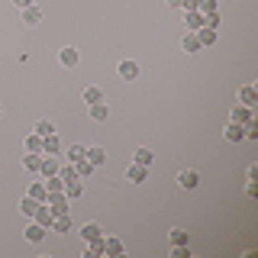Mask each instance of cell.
I'll use <instances>...</instances> for the list:
<instances>
[{"mask_svg":"<svg viewBox=\"0 0 258 258\" xmlns=\"http://www.w3.org/2000/svg\"><path fill=\"white\" fill-rule=\"evenodd\" d=\"M45 207L52 210V216H64V213H68V210H71V200L64 197V194H48Z\"/></svg>","mask_w":258,"mask_h":258,"instance_id":"1","label":"cell"},{"mask_svg":"<svg viewBox=\"0 0 258 258\" xmlns=\"http://www.w3.org/2000/svg\"><path fill=\"white\" fill-rule=\"evenodd\" d=\"M177 184H181L184 190H197V184H200V174L194 171V168H184V171H177Z\"/></svg>","mask_w":258,"mask_h":258,"instance_id":"2","label":"cell"},{"mask_svg":"<svg viewBox=\"0 0 258 258\" xmlns=\"http://www.w3.org/2000/svg\"><path fill=\"white\" fill-rule=\"evenodd\" d=\"M145 177H149V168H145V165H136V161L126 165V181L129 184H142Z\"/></svg>","mask_w":258,"mask_h":258,"instance_id":"3","label":"cell"},{"mask_svg":"<svg viewBox=\"0 0 258 258\" xmlns=\"http://www.w3.org/2000/svg\"><path fill=\"white\" fill-rule=\"evenodd\" d=\"M119 255H123V239L103 236V258H119Z\"/></svg>","mask_w":258,"mask_h":258,"instance_id":"4","label":"cell"},{"mask_svg":"<svg viewBox=\"0 0 258 258\" xmlns=\"http://www.w3.org/2000/svg\"><path fill=\"white\" fill-rule=\"evenodd\" d=\"M58 61L64 64V68H78V64H81V52H78L75 45H64L61 52H58Z\"/></svg>","mask_w":258,"mask_h":258,"instance_id":"5","label":"cell"},{"mask_svg":"<svg viewBox=\"0 0 258 258\" xmlns=\"http://www.w3.org/2000/svg\"><path fill=\"white\" fill-rule=\"evenodd\" d=\"M42 155H61V139H58V133L42 136Z\"/></svg>","mask_w":258,"mask_h":258,"instance_id":"6","label":"cell"},{"mask_svg":"<svg viewBox=\"0 0 258 258\" xmlns=\"http://www.w3.org/2000/svg\"><path fill=\"white\" fill-rule=\"evenodd\" d=\"M239 103H242V107H248V110H255V107H258V91H255L252 84L239 87Z\"/></svg>","mask_w":258,"mask_h":258,"instance_id":"7","label":"cell"},{"mask_svg":"<svg viewBox=\"0 0 258 258\" xmlns=\"http://www.w3.org/2000/svg\"><path fill=\"white\" fill-rule=\"evenodd\" d=\"M45 226H39L36 220H32V223H26V229H23V236H26V242H32V245H36V242H42L45 239Z\"/></svg>","mask_w":258,"mask_h":258,"instance_id":"8","label":"cell"},{"mask_svg":"<svg viewBox=\"0 0 258 258\" xmlns=\"http://www.w3.org/2000/svg\"><path fill=\"white\" fill-rule=\"evenodd\" d=\"M58 168H61V161L55 158V155H42V165H39V177H52V174H58Z\"/></svg>","mask_w":258,"mask_h":258,"instance_id":"9","label":"cell"},{"mask_svg":"<svg viewBox=\"0 0 258 258\" xmlns=\"http://www.w3.org/2000/svg\"><path fill=\"white\" fill-rule=\"evenodd\" d=\"M87 110H91V119H94V123H107V119H110V107H107V100H100V103H87Z\"/></svg>","mask_w":258,"mask_h":258,"instance_id":"10","label":"cell"},{"mask_svg":"<svg viewBox=\"0 0 258 258\" xmlns=\"http://www.w3.org/2000/svg\"><path fill=\"white\" fill-rule=\"evenodd\" d=\"M119 78H123V81H136V78H139V61H133V58H126V61H119Z\"/></svg>","mask_w":258,"mask_h":258,"instance_id":"11","label":"cell"},{"mask_svg":"<svg viewBox=\"0 0 258 258\" xmlns=\"http://www.w3.org/2000/svg\"><path fill=\"white\" fill-rule=\"evenodd\" d=\"M223 136H226V142H232V145L245 142V129H242V123H229L223 129Z\"/></svg>","mask_w":258,"mask_h":258,"instance_id":"12","label":"cell"},{"mask_svg":"<svg viewBox=\"0 0 258 258\" xmlns=\"http://www.w3.org/2000/svg\"><path fill=\"white\" fill-rule=\"evenodd\" d=\"M133 161H136V165H145V168H152V165H155V152H152V149H145V145H142V149H136V152H133Z\"/></svg>","mask_w":258,"mask_h":258,"instance_id":"13","label":"cell"},{"mask_svg":"<svg viewBox=\"0 0 258 258\" xmlns=\"http://www.w3.org/2000/svg\"><path fill=\"white\" fill-rule=\"evenodd\" d=\"M78 236L84 239V242H94V239H100V236H103V229H100L97 223H84V226L78 229Z\"/></svg>","mask_w":258,"mask_h":258,"instance_id":"14","label":"cell"},{"mask_svg":"<svg viewBox=\"0 0 258 258\" xmlns=\"http://www.w3.org/2000/svg\"><path fill=\"white\" fill-rule=\"evenodd\" d=\"M181 52H187V55H194V52H200V42H197V32H184L181 36Z\"/></svg>","mask_w":258,"mask_h":258,"instance_id":"15","label":"cell"},{"mask_svg":"<svg viewBox=\"0 0 258 258\" xmlns=\"http://www.w3.org/2000/svg\"><path fill=\"white\" fill-rule=\"evenodd\" d=\"M64 197L68 200H81V194H84V184H81V177H75V181H64Z\"/></svg>","mask_w":258,"mask_h":258,"instance_id":"16","label":"cell"},{"mask_svg":"<svg viewBox=\"0 0 258 258\" xmlns=\"http://www.w3.org/2000/svg\"><path fill=\"white\" fill-rule=\"evenodd\" d=\"M42 10H39V7L36 4H32V7H26V10H23V23H26V26H39V23H42Z\"/></svg>","mask_w":258,"mask_h":258,"instance_id":"17","label":"cell"},{"mask_svg":"<svg viewBox=\"0 0 258 258\" xmlns=\"http://www.w3.org/2000/svg\"><path fill=\"white\" fill-rule=\"evenodd\" d=\"M255 116V110H248V107H242V103H236L229 113V123H245V119H252Z\"/></svg>","mask_w":258,"mask_h":258,"instance_id":"18","label":"cell"},{"mask_svg":"<svg viewBox=\"0 0 258 258\" xmlns=\"http://www.w3.org/2000/svg\"><path fill=\"white\" fill-rule=\"evenodd\" d=\"M184 26H187L190 32H197L200 26H204V13H200V10H187V13H184Z\"/></svg>","mask_w":258,"mask_h":258,"instance_id":"19","label":"cell"},{"mask_svg":"<svg viewBox=\"0 0 258 258\" xmlns=\"http://www.w3.org/2000/svg\"><path fill=\"white\" fill-rule=\"evenodd\" d=\"M32 220H36L39 226H45V229H52V220H55V216H52V210H48L45 204H39V210H36V216H32Z\"/></svg>","mask_w":258,"mask_h":258,"instance_id":"20","label":"cell"},{"mask_svg":"<svg viewBox=\"0 0 258 258\" xmlns=\"http://www.w3.org/2000/svg\"><path fill=\"white\" fill-rule=\"evenodd\" d=\"M87 161H91L94 168H100L103 161H107V152H103V145H91V149H87Z\"/></svg>","mask_w":258,"mask_h":258,"instance_id":"21","label":"cell"},{"mask_svg":"<svg viewBox=\"0 0 258 258\" xmlns=\"http://www.w3.org/2000/svg\"><path fill=\"white\" fill-rule=\"evenodd\" d=\"M39 165H42V155H36V152H26V155H23V168H26L29 174H39Z\"/></svg>","mask_w":258,"mask_h":258,"instance_id":"22","label":"cell"},{"mask_svg":"<svg viewBox=\"0 0 258 258\" xmlns=\"http://www.w3.org/2000/svg\"><path fill=\"white\" fill-rule=\"evenodd\" d=\"M29 197H32V200H39V204H45V200H48L45 181H32V184H29Z\"/></svg>","mask_w":258,"mask_h":258,"instance_id":"23","label":"cell"},{"mask_svg":"<svg viewBox=\"0 0 258 258\" xmlns=\"http://www.w3.org/2000/svg\"><path fill=\"white\" fill-rule=\"evenodd\" d=\"M36 210H39V200H32L29 194H26V197L20 200V213L26 216V220H32V216H36Z\"/></svg>","mask_w":258,"mask_h":258,"instance_id":"24","label":"cell"},{"mask_svg":"<svg viewBox=\"0 0 258 258\" xmlns=\"http://www.w3.org/2000/svg\"><path fill=\"white\" fill-rule=\"evenodd\" d=\"M168 239H171V245H187V242H190V232L181 229V226H174V229L168 232Z\"/></svg>","mask_w":258,"mask_h":258,"instance_id":"25","label":"cell"},{"mask_svg":"<svg viewBox=\"0 0 258 258\" xmlns=\"http://www.w3.org/2000/svg\"><path fill=\"white\" fill-rule=\"evenodd\" d=\"M197 42H200V48L213 45V42H216V29H207V26H200V29H197Z\"/></svg>","mask_w":258,"mask_h":258,"instance_id":"26","label":"cell"},{"mask_svg":"<svg viewBox=\"0 0 258 258\" xmlns=\"http://www.w3.org/2000/svg\"><path fill=\"white\" fill-rule=\"evenodd\" d=\"M64 155H68L71 165H78V161H84V158H87V145H71V149L64 152Z\"/></svg>","mask_w":258,"mask_h":258,"instance_id":"27","label":"cell"},{"mask_svg":"<svg viewBox=\"0 0 258 258\" xmlns=\"http://www.w3.org/2000/svg\"><path fill=\"white\" fill-rule=\"evenodd\" d=\"M52 232H61V236H64V232H71V216L68 213L55 216V220H52Z\"/></svg>","mask_w":258,"mask_h":258,"instance_id":"28","label":"cell"},{"mask_svg":"<svg viewBox=\"0 0 258 258\" xmlns=\"http://www.w3.org/2000/svg\"><path fill=\"white\" fill-rule=\"evenodd\" d=\"M23 145H26V152H36V155H42V136L29 133V136H26V142H23Z\"/></svg>","mask_w":258,"mask_h":258,"instance_id":"29","label":"cell"},{"mask_svg":"<svg viewBox=\"0 0 258 258\" xmlns=\"http://www.w3.org/2000/svg\"><path fill=\"white\" fill-rule=\"evenodd\" d=\"M42 181H45V190H48V194H61V190H64V181H61L58 174H52V177H42Z\"/></svg>","mask_w":258,"mask_h":258,"instance_id":"30","label":"cell"},{"mask_svg":"<svg viewBox=\"0 0 258 258\" xmlns=\"http://www.w3.org/2000/svg\"><path fill=\"white\" fill-rule=\"evenodd\" d=\"M81 97H84V103H100L103 100V91H100V87H84V94H81Z\"/></svg>","mask_w":258,"mask_h":258,"instance_id":"31","label":"cell"},{"mask_svg":"<svg viewBox=\"0 0 258 258\" xmlns=\"http://www.w3.org/2000/svg\"><path fill=\"white\" fill-rule=\"evenodd\" d=\"M97 255H103V236H100V239H94V242H87L84 258H97Z\"/></svg>","mask_w":258,"mask_h":258,"instance_id":"32","label":"cell"},{"mask_svg":"<svg viewBox=\"0 0 258 258\" xmlns=\"http://www.w3.org/2000/svg\"><path fill=\"white\" fill-rule=\"evenodd\" d=\"M32 133H36V136H48V133H55V123H52V119H39V123L32 126Z\"/></svg>","mask_w":258,"mask_h":258,"instance_id":"33","label":"cell"},{"mask_svg":"<svg viewBox=\"0 0 258 258\" xmlns=\"http://www.w3.org/2000/svg\"><path fill=\"white\" fill-rule=\"evenodd\" d=\"M242 129H245V139H258V119H255V116L245 119V123H242Z\"/></svg>","mask_w":258,"mask_h":258,"instance_id":"34","label":"cell"},{"mask_svg":"<svg viewBox=\"0 0 258 258\" xmlns=\"http://www.w3.org/2000/svg\"><path fill=\"white\" fill-rule=\"evenodd\" d=\"M216 7H220V0H197L200 13H216Z\"/></svg>","mask_w":258,"mask_h":258,"instance_id":"35","label":"cell"},{"mask_svg":"<svg viewBox=\"0 0 258 258\" xmlns=\"http://www.w3.org/2000/svg\"><path fill=\"white\" fill-rule=\"evenodd\" d=\"M58 177H61V181H75V177H78V168L75 165H64V168H58Z\"/></svg>","mask_w":258,"mask_h":258,"instance_id":"36","label":"cell"},{"mask_svg":"<svg viewBox=\"0 0 258 258\" xmlns=\"http://www.w3.org/2000/svg\"><path fill=\"white\" fill-rule=\"evenodd\" d=\"M75 168H78V177H91V174H94V165H91L87 158H84V161H78Z\"/></svg>","mask_w":258,"mask_h":258,"instance_id":"37","label":"cell"},{"mask_svg":"<svg viewBox=\"0 0 258 258\" xmlns=\"http://www.w3.org/2000/svg\"><path fill=\"white\" fill-rule=\"evenodd\" d=\"M187 245H171V258H187Z\"/></svg>","mask_w":258,"mask_h":258,"instance_id":"38","label":"cell"},{"mask_svg":"<svg viewBox=\"0 0 258 258\" xmlns=\"http://www.w3.org/2000/svg\"><path fill=\"white\" fill-rule=\"evenodd\" d=\"M181 10L187 13V10H197V0H181Z\"/></svg>","mask_w":258,"mask_h":258,"instance_id":"39","label":"cell"},{"mask_svg":"<svg viewBox=\"0 0 258 258\" xmlns=\"http://www.w3.org/2000/svg\"><path fill=\"white\" fill-rule=\"evenodd\" d=\"M245 194H248V197H255V194H258V184L248 181V184H245Z\"/></svg>","mask_w":258,"mask_h":258,"instance_id":"40","label":"cell"},{"mask_svg":"<svg viewBox=\"0 0 258 258\" xmlns=\"http://www.w3.org/2000/svg\"><path fill=\"white\" fill-rule=\"evenodd\" d=\"M245 177H248V181H255V177H258V165H248V171H245Z\"/></svg>","mask_w":258,"mask_h":258,"instance_id":"41","label":"cell"},{"mask_svg":"<svg viewBox=\"0 0 258 258\" xmlns=\"http://www.w3.org/2000/svg\"><path fill=\"white\" fill-rule=\"evenodd\" d=\"M13 4L20 7V10H26V7H32V4H36V0H13Z\"/></svg>","mask_w":258,"mask_h":258,"instance_id":"42","label":"cell"},{"mask_svg":"<svg viewBox=\"0 0 258 258\" xmlns=\"http://www.w3.org/2000/svg\"><path fill=\"white\" fill-rule=\"evenodd\" d=\"M165 4H168V7H174V10H177V7H181V0H165Z\"/></svg>","mask_w":258,"mask_h":258,"instance_id":"43","label":"cell"},{"mask_svg":"<svg viewBox=\"0 0 258 258\" xmlns=\"http://www.w3.org/2000/svg\"><path fill=\"white\" fill-rule=\"evenodd\" d=\"M0 116H4V107H0Z\"/></svg>","mask_w":258,"mask_h":258,"instance_id":"44","label":"cell"}]
</instances>
